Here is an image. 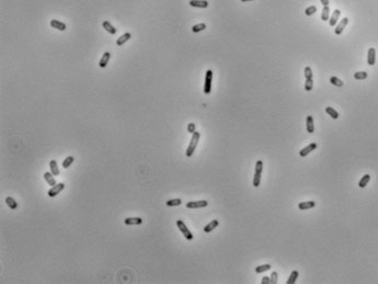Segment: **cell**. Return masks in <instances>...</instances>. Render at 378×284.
Listing matches in <instances>:
<instances>
[{
  "mask_svg": "<svg viewBox=\"0 0 378 284\" xmlns=\"http://www.w3.org/2000/svg\"><path fill=\"white\" fill-rule=\"evenodd\" d=\"M200 137H201V134L198 132L193 133L192 138H191V142H190V145L187 146V149H186V152H185L186 157H191V156L194 154L195 149H196V147H197Z\"/></svg>",
  "mask_w": 378,
  "mask_h": 284,
  "instance_id": "6da1fadb",
  "label": "cell"
},
{
  "mask_svg": "<svg viewBox=\"0 0 378 284\" xmlns=\"http://www.w3.org/2000/svg\"><path fill=\"white\" fill-rule=\"evenodd\" d=\"M212 80H213V72L208 69L205 75V83H204V93L209 95L212 91Z\"/></svg>",
  "mask_w": 378,
  "mask_h": 284,
  "instance_id": "7a4b0ae2",
  "label": "cell"
},
{
  "mask_svg": "<svg viewBox=\"0 0 378 284\" xmlns=\"http://www.w3.org/2000/svg\"><path fill=\"white\" fill-rule=\"evenodd\" d=\"M177 226H178V228L180 229V232L183 234V236L185 237L186 239H187V240H192L193 239L192 232L187 229V227H186V225L183 223V221H181V219L177 221Z\"/></svg>",
  "mask_w": 378,
  "mask_h": 284,
  "instance_id": "3957f363",
  "label": "cell"
},
{
  "mask_svg": "<svg viewBox=\"0 0 378 284\" xmlns=\"http://www.w3.org/2000/svg\"><path fill=\"white\" fill-rule=\"evenodd\" d=\"M64 189H65V184L64 183H57L56 185H54V187H52L51 189L48 190L47 194H48L49 198H55V196L59 194V193L61 192Z\"/></svg>",
  "mask_w": 378,
  "mask_h": 284,
  "instance_id": "277c9868",
  "label": "cell"
},
{
  "mask_svg": "<svg viewBox=\"0 0 378 284\" xmlns=\"http://www.w3.org/2000/svg\"><path fill=\"white\" fill-rule=\"evenodd\" d=\"M208 205V202L205 200L202 201H191L186 203V207L187 209H201V207H206Z\"/></svg>",
  "mask_w": 378,
  "mask_h": 284,
  "instance_id": "5b68a950",
  "label": "cell"
},
{
  "mask_svg": "<svg viewBox=\"0 0 378 284\" xmlns=\"http://www.w3.org/2000/svg\"><path fill=\"white\" fill-rule=\"evenodd\" d=\"M317 147H318V145H317L316 143L309 144L308 146H306L305 148H303V149H301L300 152H299V155H300L301 157H306V156L308 155V154H310V152H311L312 150H315L316 148H317Z\"/></svg>",
  "mask_w": 378,
  "mask_h": 284,
  "instance_id": "8992f818",
  "label": "cell"
},
{
  "mask_svg": "<svg viewBox=\"0 0 378 284\" xmlns=\"http://www.w3.org/2000/svg\"><path fill=\"white\" fill-rule=\"evenodd\" d=\"M375 62H376V51L374 47H370L368 49V54H367V63L370 66H373V65H375Z\"/></svg>",
  "mask_w": 378,
  "mask_h": 284,
  "instance_id": "52a82bcc",
  "label": "cell"
},
{
  "mask_svg": "<svg viewBox=\"0 0 378 284\" xmlns=\"http://www.w3.org/2000/svg\"><path fill=\"white\" fill-rule=\"evenodd\" d=\"M347 23H349V19H347V18H344V19H342V21L340 23H339L338 25H337V28H335L334 29V33L337 35H340L342 33V32H343V30H344V28H345V26L347 25Z\"/></svg>",
  "mask_w": 378,
  "mask_h": 284,
  "instance_id": "ba28073f",
  "label": "cell"
},
{
  "mask_svg": "<svg viewBox=\"0 0 378 284\" xmlns=\"http://www.w3.org/2000/svg\"><path fill=\"white\" fill-rule=\"evenodd\" d=\"M190 6L194 8H207L208 2L206 0H190Z\"/></svg>",
  "mask_w": 378,
  "mask_h": 284,
  "instance_id": "9c48e42d",
  "label": "cell"
},
{
  "mask_svg": "<svg viewBox=\"0 0 378 284\" xmlns=\"http://www.w3.org/2000/svg\"><path fill=\"white\" fill-rule=\"evenodd\" d=\"M125 225H141L143 224V219L141 217H127L124 221Z\"/></svg>",
  "mask_w": 378,
  "mask_h": 284,
  "instance_id": "30bf717a",
  "label": "cell"
},
{
  "mask_svg": "<svg viewBox=\"0 0 378 284\" xmlns=\"http://www.w3.org/2000/svg\"><path fill=\"white\" fill-rule=\"evenodd\" d=\"M44 179H45V181L46 182H47V183H48V185H51V187H54V185H56V180H55V175H53L52 172H45V173H44Z\"/></svg>",
  "mask_w": 378,
  "mask_h": 284,
  "instance_id": "8fae6325",
  "label": "cell"
},
{
  "mask_svg": "<svg viewBox=\"0 0 378 284\" xmlns=\"http://www.w3.org/2000/svg\"><path fill=\"white\" fill-rule=\"evenodd\" d=\"M131 38H132V34H131L129 32H127V33H124L123 35H121L120 38H118V41H116V45H118V46L124 45V44H125L126 42H127V41H128Z\"/></svg>",
  "mask_w": 378,
  "mask_h": 284,
  "instance_id": "7c38bea8",
  "label": "cell"
},
{
  "mask_svg": "<svg viewBox=\"0 0 378 284\" xmlns=\"http://www.w3.org/2000/svg\"><path fill=\"white\" fill-rule=\"evenodd\" d=\"M306 126H307V132L308 133H313L315 132V125H313V119L311 115H308L306 119Z\"/></svg>",
  "mask_w": 378,
  "mask_h": 284,
  "instance_id": "4fadbf2b",
  "label": "cell"
},
{
  "mask_svg": "<svg viewBox=\"0 0 378 284\" xmlns=\"http://www.w3.org/2000/svg\"><path fill=\"white\" fill-rule=\"evenodd\" d=\"M340 15H341V11H340V10H338V9H337V10H334V12H333V15H332V17H331V19H329V24H330V25H331V26H335V25H337V22H338Z\"/></svg>",
  "mask_w": 378,
  "mask_h": 284,
  "instance_id": "5bb4252c",
  "label": "cell"
},
{
  "mask_svg": "<svg viewBox=\"0 0 378 284\" xmlns=\"http://www.w3.org/2000/svg\"><path fill=\"white\" fill-rule=\"evenodd\" d=\"M110 57H111V54H110L109 52H105V53H104L103 56L101 57L100 62H99V66H100L101 68H105L106 65H108V63H109Z\"/></svg>",
  "mask_w": 378,
  "mask_h": 284,
  "instance_id": "9a60e30c",
  "label": "cell"
},
{
  "mask_svg": "<svg viewBox=\"0 0 378 284\" xmlns=\"http://www.w3.org/2000/svg\"><path fill=\"white\" fill-rule=\"evenodd\" d=\"M51 26L54 29H57L59 31H65L66 30V24L63 22H60L58 20H52L51 21Z\"/></svg>",
  "mask_w": 378,
  "mask_h": 284,
  "instance_id": "2e32d148",
  "label": "cell"
},
{
  "mask_svg": "<svg viewBox=\"0 0 378 284\" xmlns=\"http://www.w3.org/2000/svg\"><path fill=\"white\" fill-rule=\"evenodd\" d=\"M49 169H51V172H52V173L55 175V177H56V175H59L60 171H59V169H58L57 161H56V160H54V159H53V160L49 161Z\"/></svg>",
  "mask_w": 378,
  "mask_h": 284,
  "instance_id": "e0dca14e",
  "label": "cell"
},
{
  "mask_svg": "<svg viewBox=\"0 0 378 284\" xmlns=\"http://www.w3.org/2000/svg\"><path fill=\"white\" fill-rule=\"evenodd\" d=\"M316 203L313 201H307V202H301L298 204V209H310L312 207H315Z\"/></svg>",
  "mask_w": 378,
  "mask_h": 284,
  "instance_id": "ac0fdd59",
  "label": "cell"
},
{
  "mask_svg": "<svg viewBox=\"0 0 378 284\" xmlns=\"http://www.w3.org/2000/svg\"><path fill=\"white\" fill-rule=\"evenodd\" d=\"M218 225H219V222H218L217 219H214V221H212L211 223H209V224H207L206 226L204 227V232H211L212 230L215 229V228L218 226Z\"/></svg>",
  "mask_w": 378,
  "mask_h": 284,
  "instance_id": "d6986e66",
  "label": "cell"
},
{
  "mask_svg": "<svg viewBox=\"0 0 378 284\" xmlns=\"http://www.w3.org/2000/svg\"><path fill=\"white\" fill-rule=\"evenodd\" d=\"M102 26L104 28V30H105V31L109 32L110 34L114 35L115 33H116V29H115L114 26L112 25V24L109 22V21H104V22L102 23Z\"/></svg>",
  "mask_w": 378,
  "mask_h": 284,
  "instance_id": "ffe728a7",
  "label": "cell"
},
{
  "mask_svg": "<svg viewBox=\"0 0 378 284\" xmlns=\"http://www.w3.org/2000/svg\"><path fill=\"white\" fill-rule=\"evenodd\" d=\"M370 180V175H364L363 178H362L361 180H360V182H358V187L362 188V189H363V188H365L367 185V184H368Z\"/></svg>",
  "mask_w": 378,
  "mask_h": 284,
  "instance_id": "44dd1931",
  "label": "cell"
},
{
  "mask_svg": "<svg viewBox=\"0 0 378 284\" xmlns=\"http://www.w3.org/2000/svg\"><path fill=\"white\" fill-rule=\"evenodd\" d=\"M74 160H75V158L72 157V156H68V157H66L65 159H64V161L61 162V166H63V168L67 169V168H69V167L71 166V164L74 162Z\"/></svg>",
  "mask_w": 378,
  "mask_h": 284,
  "instance_id": "7402d4cb",
  "label": "cell"
},
{
  "mask_svg": "<svg viewBox=\"0 0 378 284\" xmlns=\"http://www.w3.org/2000/svg\"><path fill=\"white\" fill-rule=\"evenodd\" d=\"M298 276H299L298 271L294 270V271H293V272L290 273V276H289V278H288V280H287L286 283L287 284H295V282H296V280H297Z\"/></svg>",
  "mask_w": 378,
  "mask_h": 284,
  "instance_id": "603a6c76",
  "label": "cell"
},
{
  "mask_svg": "<svg viewBox=\"0 0 378 284\" xmlns=\"http://www.w3.org/2000/svg\"><path fill=\"white\" fill-rule=\"evenodd\" d=\"M6 203H7V205H8V206L10 207L11 209H18V203L15 202V199L10 198V196L6 198Z\"/></svg>",
  "mask_w": 378,
  "mask_h": 284,
  "instance_id": "cb8c5ba5",
  "label": "cell"
},
{
  "mask_svg": "<svg viewBox=\"0 0 378 284\" xmlns=\"http://www.w3.org/2000/svg\"><path fill=\"white\" fill-rule=\"evenodd\" d=\"M326 112L328 113V114H329L332 119H334V120L339 119V113L337 112V111H335V110L333 109V108H331V106H327V108H326Z\"/></svg>",
  "mask_w": 378,
  "mask_h": 284,
  "instance_id": "d4e9b609",
  "label": "cell"
},
{
  "mask_svg": "<svg viewBox=\"0 0 378 284\" xmlns=\"http://www.w3.org/2000/svg\"><path fill=\"white\" fill-rule=\"evenodd\" d=\"M329 17H330V9L329 6H326L323 7L322 9V13H321V19L323 21H328L329 20Z\"/></svg>",
  "mask_w": 378,
  "mask_h": 284,
  "instance_id": "484cf974",
  "label": "cell"
},
{
  "mask_svg": "<svg viewBox=\"0 0 378 284\" xmlns=\"http://www.w3.org/2000/svg\"><path fill=\"white\" fill-rule=\"evenodd\" d=\"M167 206H179L182 204V201H181V199H173V200H169V201H167Z\"/></svg>",
  "mask_w": 378,
  "mask_h": 284,
  "instance_id": "4316f807",
  "label": "cell"
},
{
  "mask_svg": "<svg viewBox=\"0 0 378 284\" xmlns=\"http://www.w3.org/2000/svg\"><path fill=\"white\" fill-rule=\"evenodd\" d=\"M271 269V264H262V266H259V267L255 268V272L257 273H263L267 270Z\"/></svg>",
  "mask_w": 378,
  "mask_h": 284,
  "instance_id": "83f0119b",
  "label": "cell"
},
{
  "mask_svg": "<svg viewBox=\"0 0 378 284\" xmlns=\"http://www.w3.org/2000/svg\"><path fill=\"white\" fill-rule=\"evenodd\" d=\"M330 82L332 83L333 86H335V87H342L343 86V81H342L341 79H339L338 77H334V76L330 78Z\"/></svg>",
  "mask_w": 378,
  "mask_h": 284,
  "instance_id": "f1b7e54d",
  "label": "cell"
},
{
  "mask_svg": "<svg viewBox=\"0 0 378 284\" xmlns=\"http://www.w3.org/2000/svg\"><path fill=\"white\" fill-rule=\"evenodd\" d=\"M367 72H357L354 74V78L357 79V80H363V79H366L367 78Z\"/></svg>",
  "mask_w": 378,
  "mask_h": 284,
  "instance_id": "f546056e",
  "label": "cell"
},
{
  "mask_svg": "<svg viewBox=\"0 0 378 284\" xmlns=\"http://www.w3.org/2000/svg\"><path fill=\"white\" fill-rule=\"evenodd\" d=\"M205 28H206V25H205L204 23H198V24H195V25L193 26L192 31L194 32V33H197V32H201V31H203V30H205Z\"/></svg>",
  "mask_w": 378,
  "mask_h": 284,
  "instance_id": "4dcf8cb0",
  "label": "cell"
},
{
  "mask_svg": "<svg viewBox=\"0 0 378 284\" xmlns=\"http://www.w3.org/2000/svg\"><path fill=\"white\" fill-rule=\"evenodd\" d=\"M312 88H313V80L311 79H306V82H305V90L306 91H311Z\"/></svg>",
  "mask_w": 378,
  "mask_h": 284,
  "instance_id": "1f68e13d",
  "label": "cell"
},
{
  "mask_svg": "<svg viewBox=\"0 0 378 284\" xmlns=\"http://www.w3.org/2000/svg\"><path fill=\"white\" fill-rule=\"evenodd\" d=\"M260 181H261V173H258V172H255L254 173V178H253V187L254 188H258L260 185Z\"/></svg>",
  "mask_w": 378,
  "mask_h": 284,
  "instance_id": "d6a6232c",
  "label": "cell"
},
{
  "mask_svg": "<svg viewBox=\"0 0 378 284\" xmlns=\"http://www.w3.org/2000/svg\"><path fill=\"white\" fill-rule=\"evenodd\" d=\"M316 11H317V8H316L315 6H310V7H308V8H307L306 10H305V13H306V15L310 17V15H313V13H315Z\"/></svg>",
  "mask_w": 378,
  "mask_h": 284,
  "instance_id": "836d02e7",
  "label": "cell"
},
{
  "mask_svg": "<svg viewBox=\"0 0 378 284\" xmlns=\"http://www.w3.org/2000/svg\"><path fill=\"white\" fill-rule=\"evenodd\" d=\"M262 170H263V161L258 160L257 161V164H255V172H258V173H262Z\"/></svg>",
  "mask_w": 378,
  "mask_h": 284,
  "instance_id": "e575fe53",
  "label": "cell"
},
{
  "mask_svg": "<svg viewBox=\"0 0 378 284\" xmlns=\"http://www.w3.org/2000/svg\"><path fill=\"white\" fill-rule=\"evenodd\" d=\"M305 77H306V79H311L312 78V70H311V68H310L309 66H307V67H305Z\"/></svg>",
  "mask_w": 378,
  "mask_h": 284,
  "instance_id": "d590c367",
  "label": "cell"
},
{
  "mask_svg": "<svg viewBox=\"0 0 378 284\" xmlns=\"http://www.w3.org/2000/svg\"><path fill=\"white\" fill-rule=\"evenodd\" d=\"M270 283H272V284H276L277 283V273L275 272H272L271 273V278H270Z\"/></svg>",
  "mask_w": 378,
  "mask_h": 284,
  "instance_id": "8d00e7d4",
  "label": "cell"
},
{
  "mask_svg": "<svg viewBox=\"0 0 378 284\" xmlns=\"http://www.w3.org/2000/svg\"><path fill=\"white\" fill-rule=\"evenodd\" d=\"M187 131H189L190 133H194L195 132V124L194 123H190L189 124V126H187Z\"/></svg>",
  "mask_w": 378,
  "mask_h": 284,
  "instance_id": "74e56055",
  "label": "cell"
},
{
  "mask_svg": "<svg viewBox=\"0 0 378 284\" xmlns=\"http://www.w3.org/2000/svg\"><path fill=\"white\" fill-rule=\"evenodd\" d=\"M261 283H262V284H269L270 283V278H267V276H263V278H262V282H261Z\"/></svg>",
  "mask_w": 378,
  "mask_h": 284,
  "instance_id": "f35d334b",
  "label": "cell"
},
{
  "mask_svg": "<svg viewBox=\"0 0 378 284\" xmlns=\"http://www.w3.org/2000/svg\"><path fill=\"white\" fill-rule=\"evenodd\" d=\"M320 1H321V3L323 5V7L329 6V0H320Z\"/></svg>",
  "mask_w": 378,
  "mask_h": 284,
  "instance_id": "ab89813d",
  "label": "cell"
},
{
  "mask_svg": "<svg viewBox=\"0 0 378 284\" xmlns=\"http://www.w3.org/2000/svg\"><path fill=\"white\" fill-rule=\"evenodd\" d=\"M242 2H247V1H252V0H241Z\"/></svg>",
  "mask_w": 378,
  "mask_h": 284,
  "instance_id": "60d3db41",
  "label": "cell"
}]
</instances>
